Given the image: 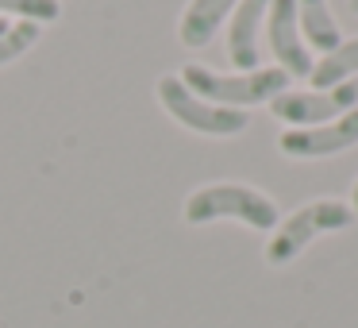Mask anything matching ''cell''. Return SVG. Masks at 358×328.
Segmentation results:
<instances>
[{
	"instance_id": "obj_11",
	"label": "cell",
	"mask_w": 358,
	"mask_h": 328,
	"mask_svg": "<svg viewBox=\"0 0 358 328\" xmlns=\"http://www.w3.org/2000/svg\"><path fill=\"white\" fill-rule=\"evenodd\" d=\"M358 74V39L339 43L331 55H324L316 66H312V89H331L339 81H350Z\"/></svg>"
},
{
	"instance_id": "obj_12",
	"label": "cell",
	"mask_w": 358,
	"mask_h": 328,
	"mask_svg": "<svg viewBox=\"0 0 358 328\" xmlns=\"http://www.w3.org/2000/svg\"><path fill=\"white\" fill-rule=\"evenodd\" d=\"M39 35H43V27L31 24V20H24V24H8V32L0 35V66L16 62L24 50H31L35 43H39Z\"/></svg>"
},
{
	"instance_id": "obj_15",
	"label": "cell",
	"mask_w": 358,
	"mask_h": 328,
	"mask_svg": "<svg viewBox=\"0 0 358 328\" xmlns=\"http://www.w3.org/2000/svg\"><path fill=\"white\" fill-rule=\"evenodd\" d=\"M350 12H355V16H358V0H350Z\"/></svg>"
},
{
	"instance_id": "obj_2",
	"label": "cell",
	"mask_w": 358,
	"mask_h": 328,
	"mask_svg": "<svg viewBox=\"0 0 358 328\" xmlns=\"http://www.w3.org/2000/svg\"><path fill=\"white\" fill-rule=\"evenodd\" d=\"M355 209L347 201H335V197H320V201L301 205L296 212H289L285 220H278L270 243H266V263L270 266H285L308 247L316 235L324 232H343V228L355 224Z\"/></svg>"
},
{
	"instance_id": "obj_7",
	"label": "cell",
	"mask_w": 358,
	"mask_h": 328,
	"mask_svg": "<svg viewBox=\"0 0 358 328\" xmlns=\"http://www.w3.org/2000/svg\"><path fill=\"white\" fill-rule=\"evenodd\" d=\"M270 24H266V39L278 58V66L289 78H312V58L301 39V24H296V0H270Z\"/></svg>"
},
{
	"instance_id": "obj_5",
	"label": "cell",
	"mask_w": 358,
	"mask_h": 328,
	"mask_svg": "<svg viewBox=\"0 0 358 328\" xmlns=\"http://www.w3.org/2000/svg\"><path fill=\"white\" fill-rule=\"evenodd\" d=\"M350 109H358V78L339 81L331 89H304V93H281L270 101V112L281 120V124L293 128H320L327 120L347 116Z\"/></svg>"
},
{
	"instance_id": "obj_10",
	"label": "cell",
	"mask_w": 358,
	"mask_h": 328,
	"mask_svg": "<svg viewBox=\"0 0 358 328\" xmlns=\"http://www.w3.org/2000/svg\"><path fill=\"white\" fill-rule=\"evenodd\" d=\"M296 24H301L304 47L320 50V55H331L343 43V32L327 8V0H296Z\"/></svg>"
},
{
	"instance_id": "obj_6",
	"label": "cell",
	"mask_w": 358,
	"mask_h": 328,
	"mask_svg": "<svg viewBox=\"0 0 358 328\" xmlns=\"http://www.w3.org/2000/svg\"><path fill=\"white\" fill-rule=\"evenodd\" d=\"M358 143V109H350L347 116H339L335 124H320V128H289L278 135L281 155L289 158H327L339 151Z\"/></svg>"
},
{
	"instance_id": "obj_13",
	"label": "cell",
	"mask_w": 358,
	"mask_h": 328,
	"mask_svg": "<svg viewBox=\"0 0 358 328\" xmlns=\"http://www.w3.org/2000/svg\"><path fill=\"white\" fill-rule=\"evenodd\" d=\"M0 12H20L31 24H50L62 16V4L58 0H0Z\"/></svg>"
},
{
	"instance_id": "obj_1",
	"label": "cell",
	"mask_w": 358,
	"mask_h": 328,
	"mask_svg": "<svg viewBox=\"0 0 358 328\" xmlns=\"http://www.w3.org/2000/svg\"><path fill=\"white\" fill-rule=\"evenodd\" d=\"M178 78L185 81L196 97H204V101H212V104H224V109H239V112L250 109V104H270L273 97L289 93V81H293L281 66H258V70L227 78V74H216L201 62H189Z\"/></svg>"
},
{
	"instance_id": "obj_16",
	"label": "cell",
	"mask_w": 358,
	"mask_h": 328,
	"mask_svg": "<svg viewBox=\"0 0 358 328\" xmlns=\"http://www.w3.org/2000/svg\"><path fill=\"white\" fill-rule=\"evenodd\" d=\"M4 32H8V24H4V20H0V35H4Z\"/></svg>"
},
{
	"instance_id": "obj_8",
	"label": "cell",
	"mask_w": 358,
	"mask_h": 328,
	"mask_svg": "<svg viewBox=\"0 0 358 328\" xmlns=\"http://www.w3.org/2000/svg\"><path fill=\"white\" fill-rule=\"evenodd\" d=\"M270 0H239L231 12V27H227V58L239 66L243 74L258 70V24H262Z\"/></svg>"
},
{
	"instance_id": "obj_14",
	"label": "cell",
	"mask_w": 358,
	"mask_h": 328,
	"mask_svg": "<svg viewBox=\"0 0 358 328\" xmlns=\"http://www.w3.org/2000/svg\"><path fill=\"white\" fill-rule=\"evenodd\" d=\"M350 209H355V217H358V182H355V205H350Z\"/></svg>"
},
{
	"instance_id": "obj_9",
	"label": "cell",
	"mask_w": 358,
	"mask_h": 328,
	"mask_svg": "<svg viewBox=\"0 0 358 328\" xmlns=\"http://www.w3.org/2000/svg\"><path fill=\"white\" fill-rule=\"evenodd\" d=\"M235 4H239V0H189V8L181 12V20H178V39L193 50L208 47V43L216 39L220 24L235 12Z\"/></svg>"
},
{
	"instance_id": "obj_4",
	"label": "cell",
	"mask_w": 358,
	"mask_h": 328,
	"mask_svg": "<svg viewBox=\"0 0 358 328\" xmlns=\"http://www.w3.org/2000/svg\"><path fill=\"white\" fill-rule=\"evenodd\" d=\"M155 93H158V101H162V109L170 112L181 128H189V132L227 139V135H243L247 124H250L247 112L224 109V104H212V101H204V97H196L178 74H162L158 86H155Z\"/></svg>"
},
{
	"instance_id": "obj_3",
	"label": "cell",
	"mask_w": 358,
	"mask_h": 328,
	"mask_svg": "<svg viewBox=\"0 0 358 328\" xmlns=\"http://www.w3.org/2000/svg\"><path fill=\"white\" fill-rule=\"evenodd\" d=\"M220 217L243 220L247 228H258V232H273L278 228V205L266 193H258L255 186H243V182L201 186L185 201V224H208Z\"/></svg>"
}]
</instances>
